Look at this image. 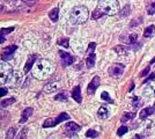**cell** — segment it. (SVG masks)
Masks as SVG:
<instances>
[{
  "label": "cell",
  "instance_id": "cell-27",
  "mask_svg": "<svg viewBox=\"0 0 155 139\" xmlns=\"http://www.w3.org/2000/svg\"><path fill=\"white\" fill-rule=\"evenodd\" d=\"M127 131H129V128H127V126H125V125H123V126H121V128L117 130V135H118L119 137H121V136H123V135H125Z\"/></svg>",
  "mask_w": 155,
  "mask_h": 139
},
{
  "label": "cell",
  "instance_id": "cell-11",
  "mask_svg": "<svg viewBox=\"0 0 155 139\" xmlns=\"http://www.w3.org/2000/svg\"><path fill=\"white\" fill-rule=\"evenodd\" d=\"M155 113V108L154 107H147L145 109H142L141 111H140V118L141 120H146L148 116H152L153 114Z\"/></svg>",
  "mask_w": 155,
  "mask_h": 139
},
{
  "label": "cell",
  "instance_id": "cell-35",
  "mask_svg": "<svg viewBox=\"0 0 155 139\" xmlns=\"http://www.w3.org/2000/svg\"><path fill=\"white\" fill-rule=\"evenodd\" d=\"M27 132H28V130H27V129H23V130L20 132V135L17 136V138H16V139H26V137H27Z\"/></svg>",
  "mask_w": 155,
  "mask_h": 139
},
{
  "label": "cell",
  "instance_id": "cell-8",
  "mask_svg": "<svg viewBox=\"0 0 155 139\" xmlns=\"http://www.w3.org/2000/svg\"><path fill=\"white\" fill-rule=\"evenodd\" d=\"M59 56H60L61 65H63L64 67H67V66L72 65V64L74 63V58H73V56H71L69 52L59 51Z\"/></svg>",
  "mask_w": 155,
  "mask_h": 139
},
{
  "label": "cell",
  "instance_id": "cell-28",
  "mask_svg": "<svg viewBox=\"0 0 155 139\" xmlns=\"http://www.w3.org/2000/svg\"><path fill=\"white\" fill-rule=\"evenodd\" d=\"M54 100H56V101H63V102L67 101V97H66V93H60V94H58V95L54 97Z\"/></svg>",
  "mask_w": 155,
  "mask_h": 139
},
{
  "label": "cell",
  "instance_id": "cell-21",
  "mask_svg": "<svg viewBox=\"0 0 155 139\" xmlns=\"http://www.w3.org/2000/svg\"><path fill=\"white\" fill-rule=\"evenodd\" d=\"M59 88V84H49V85H46V86L44 87V90L46 92V93H52V92H54V90H57Z\"/></svg>",
  "mask_w": 155,
  "mask_h": 139
},
{
  "label": "cell",
  "instance_id": "cell-26",
  "mask_svg": "<svg viewBox=\"0 0 155 139\" xmlns=\"http://www.w3.org/2000/svg\"><path fill=\"white\" fill-rule=\"evenodd\" d=\"M86 137H88V138H97L98 132H96L95 130H88L86 132Z\"/></svg>",
  "mask_w": 155,
  "mask_h": 139
},
{
  "label": "cell",
  "instance_id": "cell-42",
  "mask_svg": "<svg viewBox=\"0 0 155 139\" xmlns=\"http://www.w3.org/2000/svg\"><path fill=\"white\" fill-rule=\"evenodd\" d=\"M23 1H26V2H34V1H37V0H23Z\"/></svg>",
  "mask_w": 155,
  "mask_h": 139
},
{
  "label": "cell",
  "instance_id": "cell-9",
  "mask_svg": "<svg viewBox=\"0 0 155 139\" xmlns=\"http://www.w3.org/2000/svg\"><path fill=\"white\" fill-rule=\"evenodd\" d=\"M100 84H101L100 77H94V78L92 79V81L89 82L88 87H87V93H88L89 95H93L95 92H96V89L98 88Z\"/></svg>",
  "mask_w": 155,
  "mask_h": 139
},
{
  "label": "cell",
  "instance_id": "cell-2",
  "mask_svg": "<svg viewBox=\"0 0 155 139\" xmlns=\"http://www.w3.org/2000/svg\"><path fill=\"white\" fill-rule=\"evenodd\" d=\"M89 16V10L85 6H75L71 10V21L74 25L85 23Z\"/></svg>",
  "mask_w": 155,
  "mask_h": 139
},
{
  "label": "cell",
  "instance_id": "cell-31",
  "mask_svg": "<svg viewBox=\"0 0 155 139\" xmlns=\"http://www.w3.org/2000/svg\"><path fill=\"white\" fill-rule=\"evenodd\" d=\"M95 48H96V43L95 42H90L89 45H88V50H87V53H94L95 51Z\"/></svg>",
  "mask_w": 155,
  "mask_h": 139
},
{
  "label": "cell",
  "instance_id": "cell-13",
  "mask_svg": "<svg viewBox=\"0 0 155 139\" xmlns=\"http://www.w3.org/2000/svg\"><path fill=\"white\" fill-rule=\"evenodd\" d=\"M72 97L74 99V101H77L78 103H81L82 96H81V88L79 86L73 88V90H72Z\"/></svg>",
  "mask_w": 155,
  "mask_h": 139
},
{
  "label": "cell",
  "instance_id": "cell-37",
  "mask_svg": "<svg viewBox=\"0 0 155 139\" xmlns=\"http://www.w3.org/2000/svg\"><path fill=\"white\" fill-rule=\"evenodd\" d=\"M149 66H147L146 69L144 70V71H142V72H141V73H140V77H144V75H147V74H148V73H149Z\"/></svg>",
  "mask_w": 155,
  "mask_h": 139
},
{
  "label": "cell",
  "instance_id": "cell-30",
  "mask_svg": "<svg viewBox=\"0 0 155 139\" xmlns=\"http://www.w3.org/2000/svg\"><path fill=\"white\" fill-rule=\"evenodd\" d=\"M130 10H131V9H130V6H129V5H126V6L124 7V9H123V10L121 12V17L127 16V15L130 14Z\"/></svg>",
  "mask_w": 155,
  "mask_h": 139
},
{
  "label": "cell",
  "instance_id": "cell-14",
  "mask_svg": "<svg viewBox=\"0 0 155 139\" xmlns=\"http://www.w3.org/2000/svg\"><path fill=\"white\" fill-rule=\"evenodd\" d=\"M97 116H98V118H101V120H105V118H108V117L110 116V111H109V109H108L105 105H102V107L98 109V111H97Z\"/></svg>",
  "mask_w": 155,
  "mask_h": 139
},
{
  "label": "cell",
  "instance_id": "cell-7",
  "mask_svg": "<svg viewBox=\"0 0 155 139\" xmlns=\"http://www.w3.org/2000/svg\"><path fill=\"white\" fill-rule=\"evenodd\" d=\"M16 50H17L16 45H9V46H6V48L2 50V52H1V59L4 61H9V59L14 56V53H15Z\"/></svg>",
  "mask_w": 155,
  "mask_h": 139
},
{
  "label": "cell",
  "instance_id": "cell-1",
  "mask_svg": "<svg viewBox=\"0 0 155 139\" xmlns=\"http://www.w3.org/2000/svg\"><path fill=\"white\" fill-rule=\"evenodd\" d=\"M96 9L103 15H115L119 12V2L117 0H98Z\"/></svg>",
  "mask_w": 155,
  "mask_h": 139
},
{
  "label": "cell",
  "instance_id": "cell-12",
  "mask_svg": "<svg viewBox=\"0 0 155 139\" xmlns=\"http://www.w3.org/2000/svg\"><path fill=\"white\" fill-rule=\"evenodd\" d=\"M80 129H81V128H80V125H78L77 123H74V122H69V123L66 124V126H65V130L67 131L69 133H71V135H73V133L78 132Z\"/></svg>",
  "mask_w": 155,
  "mask_h": 139
},
{
  "label": "cell",
  "instance_id": "cell-43",
  "mask_svg": "<svg viewBox=\"0 0 155 139\" xmlns=\"http://www.w3.org/2000/svg\"><path fill=\"white\" fill-rule=\"evenodd\" d=\"M2 10H5V7H4V6H1V5H0V13H1V12H2Z\"/></svg>",
  "mask_w": 155,
  "mask_h": 139
},
{
  "label": "cell",
  "instance_id": "cell-17",
  "mask_svg": "<svg viewBox=\"0 0 155 139\" xmlns=\"http://www.w3.org/2000/svg\"><path fill=\"white\" fill-rule=\"evenodd\" d=\"M95 61H96V55L95 53H89L86 58V65L88 69H92L95 65Z\"/></svg>",
  "mask_w": 155,
  "mask_h": 139
},
{
  "label": "cell",
  "instance_id": "cell-5",
  "mask_svg": "<svg viewBox=\"0 0 155 139\" xmlns=\"http://www.w3.org/2000/svg\"><path fill=\"white\" fill-rule=\"evenodd\" d=\"M50 71H51V64L50 65H48V61L46 59H42V61H39L37 63V65H36V74L37 75H46V74H49L50 73Z\"/></svg>",
  "mask_w": 155,
  "mask_h": 139
},
{
  "label": "cell",
  "instance_id": "cell-39",
  "mask_svg": "<svg viewBox=\"0 0 155 139\" xmlns=\"http://www.w3.org/2000/svg\"><path fill=\"white\" fill-rule=\"evenodd\" d=\"M153 79H155V73H152L148 78L145 79V80H144V84H145V82H148V81H151V80H153Z\"/></svg>",
  "mask_w": 155,
  "mask_h": 139
},
{
  "label": "cell",
  "instance_id": "cell-4",
  "mask_svg": "<svg viewBox=\"0 0 155 139\" xmlns=\"http://www.w3.org/2000/svg\"><path fill=\"white\" fill-rule=\"evenodd\" d=\"M13 73V70L7 63H1L0 64V85H4L7 82V80L10 78Z\"/></svg>",
  "mask_w": 155,
  "mask_h": 139
},
{
  "label": "cell",
  "instance_id": "cell-38",
  "mask_svg": "<svg viewBox=\"0 0 155 139\" xmlns=\"http://www.w3.org/2000/svg\"><path fill=\"white\" fill-rule=\"evenodd\" d=\"M138 101H139V97L138 96H136V97L133 99V108H136V109L138 108V103H139Z\"/></svg>",
  "mask_w": 155,
  "mask_h": 139
},
{
  "label": "cell",
  "instance_id": "cell-19",
  "mask_svg": "<svg viewBox=\"0 0 155 139\" xmlns=\"http://www.w3.org/2000/svg\"><path fill=\"white\" fill-rule=\"evenodd\" d=\"M136 117V113H125L121 118V123H127V122L132 121Z\"/></svg>",
  "mask_w": 155,
  "mask_h": 139
},
{
  "label": "cell",
  "instance_id": "cell-33",
  "mask_svg": "<svg viewBox=\"0 0 155 139\" xmlns=\"http://www.w3.org/2000/svg\"><path fill=\"white\" fill-rule=\"evenodd\" d=\"M103 16V14L98 10V9H95L94 12H93V15H92V17L94 19V20H97V19H100V17Z\"/></svg>",
  "mask_w": 155,
  "mask_h": 139
},
{
  "label": "cell",
  "instance_id": "cell-15",
  "mask_svg": "<svg viewBox=\"0 0 155 139\" xmlns=\"http://www.w3.org/2000/svg\"><path fill=\"white\" fill-rule=\"evenodd\" d=\"M33 111H34V109L33 108H26L25 110H23V113H22V116H21V118H20V123H26L28 121V118L33 115Z\"/></svg>",
  "mask_w": 155,
  "mask_h": 139
},
{
  "label": "cell",
  "instance_id": "cell-18",
  "mask_svg": "<svg viewBox=\"0 0 155 139\" xmlns=\"http://www.w3.org/2000/svg\"><path fill=\"white\" fill-rule=\"evenodd\" d=\"M15 99L14 97H9V99H6V100H4V101H1L0 102V109H4V108H7L9 105H12L13 103H15Z\"/></svg>",
  "mask_w": 155,
  "mask_h": 139
},
{
  "label": "cell",
  "instance_id": "cell-3",
  "mask_svg": "<svg viewBox=\"0 0 155 139\" xmlns=\"http://www.w3.org/2000/svg\"><path fill=\"white\" fill-rule=\"evenodd\" d=\"M69 114L61 113V114H59L54 120H52V118H48V120L43 123V128H53V126L58 125L59 123H61V122L69 121Z\"/></svg>",
  "mask_w": 155,
  "mask_h": 139
},
{
  "label": "cell",
  "instance_id": "cell-44",
  "mask_svg": "<svg viewBox=\"0 0 155 139\" xmlns=\"http://www.w3.org/2000/svg\"><path fill=\"white\" fill-rule=\"evenodd\" d=\"M153 63H155V57L153 58V59H152V61H151V64H153Z\"/></svg>",
  "mask_w": 155,
  "mask_h": 139
},
{
  "label": "cell",
  "instance_id": "cell-40",
  "mask_svg": "<svg viewBox=\"0 0 155 139\" xmlns=\"http://www.w3.org/2000/svg\"><path fill=\"white\" fill-rule=\"evenodd\" d=\"M149 87L153 89L155 92V79H153V80H151V84H149Z\"/></svg>",
  "mask_w": 155,
  "mask_h": 139
},
{
  "label": "cell",
  "instance_id": "cell-22",
  "mask_svg": "<svg viewBox=\"0 0 155 139\" xmlns=\"http://www.w3.org/2000/svg\"><path fill=\"white\" fill-rule=\"evenodd\" d=\"M155 33V26L154 25H152V26L147 27L146 29H145V31H144V37H152Z\"/></svg>",
  "mask_w": 155,
  "mask_h": 139
},
{
  "label": "cell",
  "instance_id": "cell-23",
  "mask_svg": "<svg viewBox=\"0 0 155 139\" xmlns=\"http://www.w3.org/2000/svg\"><path fill=\"white\" fill-rule=\"evenodd\" d=\"M147 14L149 15H153L155 13V0H152L149 2V5H147Z\"/></svg>",
  "mask_w": 155,
  "mask_h": 139
},
{
  "label": "cell",
  "instance_id": "cell-6",
  "mask_svg": "<svg viewBox=\"0 0 155 139\" xmlns=\"http://www.w3.org/2000/svg\"><path fill=\"white\" fill-rule=\"evenodd\" d=\"M124 70H125V66L123 64L116 63V64H112L109 67V74L113 78H118L124 73Z\"/></svg>",
  "mask_w": 155,
  "mask_h": 139
},
{
  "label": "cell",
  "instance_id": "cell-10",
  "mask_svg": "<svg viewBox=\"0 0 155 139\" xmlns=\"http://www.w3.org/2000/svg\"><path fill=\"white\" fill-rule=\"evenodd\" d=\"M137 38H138L137 33H130V34L123 35L121 37V41L125 44H133V43H136Z\"/></svg>",
  "mask_w": 155,
  "mask_h": 139
},
{
  "label": "cell",
  "instance_id": "cell-41",
  "mask_svg": "<svg viewBox=\"0 0 155 139\" xmlns=\"http://www.w3.org/2000/svg\"><path fill=\"white\" fill-rule=\"evenodd\" d=\"M6 41V38H5V35H2L0 33V43H4Z\"/></svg>",
  "mask_w": 155,
  "mask_h": 139
},
{
  "label": "cell",
  "instance_id": "cell-20",
  "mask_svg": "<svg viewBox=\"0 0 155 139\" xmlns=\"http://www.w3.org/2000/svg\"><path fill=\"white\" fill-rule=\"evenodd\" d=\"M49 16L53 22H57L58 21V17H59V8H53L52 10H50L49 13Z\"/></svg>",
  "mask_w": 155,
  "mask_h": 139
},
{
  "label": "cell",
  "instance_id": "cell-24",
  "mask_svg": "<svg viewBox=\"0 0 155 139\" xmlns=\"http://www.w3.org/2000/svg\"><path fill=\"white\" fill-rule=\"evenodd\" d=\"M113 50L117 52V53H119V55L126 53V52L129 51V49H127L126 46H123V45H117V46H115V48H113Z\"/></svg>",
  "mask_w": 155,
  "mask_h": 139
},
{
  "label": "cell",
  "instance_id": "cell-34",
  "mask_svg": "<svg viewBox=\"0 0 155 139\" xmlns=\"http://www.w3.org/2000/svg\"><path fill=\"white\" fill-rule=\"evenodd\" d=\"M15 28L14 27H9V28H4V29H1L0 30V33L2 35H7V34H9V33H12L13 30H14Z\"/></svg>",
  "mask_w": 155,
  "mask_h": 139
},
{
  "label": "cell",
  "instance_id": "cell-29",
  "mask_svg": "<svg viewBox=\"0 0 155 139\" xmlns=\"http://www.w3.org/2000/svg\"><path fill=\"white\" fill-rule=\"evenodd\" d=\"M58 45L65 46V48H69V38H61V40H59V41H58Z\"/></svg>",
  "mask_w": 155,
  "mask_h": 139
},
{
  "label": "cell",
  "instance_id": "cell-36",
  "mask_svg": "<svg viewBox=\"0 0 155 139\" xmlns=\"http://www.w3.org/2000/svg\"><path fill=\"white\" fill-rule=\"evenodd\" d=\"M8 90L6 88H0V97H4L5 95H7Z\"/></svg>",
  "mask_w": 155,
  "mask_h": 139
},
{
  "label": "cell",
  "instance_id": "cell-25",
  "mask_svg": "<svg viewBox=\"0 0 155 139\" xmlns=\"http://www.w3.org/2000/svg\"><path fill=\"white\" fill-rule=\"evenodd\" d=\"M15 135H16V129H15V128H10V129L7 131V133H6V138L13 139L15 137Z\"/></svg>",
  "mask_w": 155,
  "mask_h": 139
},
{
  "label": "cell",
  "instance_id": "cell-16",
  "mask_svg": "<svg viewBox=\"0 0 155 139\" xmlns=\"http://www.w3.org/2000/svg\"><path fill=\"white\" fill-rule=\"evenodd\" d=\"M35 61H36V55H31L28 57V61H27L26 66H25V73H28L31 70L33 65L35 64Z\"/></svg>",
  "mask_w": 155,
  "mask_h": 139
},
{
  "label": "cell",
  "instance_id": "cell-32",
  "mask_svg": "<svg viewBox=\"0 0 155 139\" xmlns=\"http://www.w3.org/2000/svg\"><path fill=\"white\" fill-rule=\"evenodd\" d=\"M101 97H102V100H104V101H108V102H110V103L112 102V99L110 97V95H109L107 92H102Z\"/></svg>",
  "mask_w": 155,
  "mask_h": 139
}]
</instances>
